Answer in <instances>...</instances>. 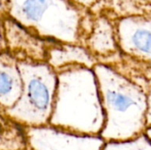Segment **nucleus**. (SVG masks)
Returning a JSON list of instances; mask_svg holds the SVG:
<instances>
[{"instance_id": "1", "label": "nucleus", "mask_w": 151, "mask_h": 150, "mask_svg": "<svg viewBox=\"0 0 151 150\" xmlns=\"http://www.w3.org/2000/svg\"><path fill=\"white\" fill-rule=\"evenodd\" d=\"M57 91L49 125L76 134L100 136L105 116L93 69L71 65L57 71Z\"/></svg>"}, {"instance_id": "2", "label": "nucleus", "mask_w": 151, "mask_h": 150, "mask_svg": "<svg viewBox=\"0 0 151 150\" xmlns=\"http://www.w3.org/2000/svg\"><path fill=\"white\" fill-rule=\"evenodd\" d=\"M96 74L105 116L100 137L105 141H124L147 129V90L109 65L96 64Z\"/></svg>"}, {"instance_id": "3", "label": "nucleus", "mask_w": 151, "mask_h": 150, "mask_svg": "<svg viewBox=\"0 0 151 150\" xmlns=\"http://www.w3.org/2000/svg\"><path fill=\"white\" fill-rule=\"evenodd\" d=\"M85 10L70 0H8L7 18L44 41L79 44Z\"/></svg>"}, {"instance_id": "4", "label": "nucleus", "mask_w": 151, "mask_h": 150, "mask_svg": "<svg viewBox=\"0 0 151 150\" xmlns=\"http://www.w3.org/2000/svg\"><path fill=\"white\" fill-rule=\"evenodd\" d=\"M22 79L19 101L6 114L23 127L48 126L58 85L57 72L46 62L18 61Z\"/></svg>"}, {"instance_id": "5", "label": "nucleus", "mask_w": 151, "mask_h": 150, "mask_svg": "<svg viewBox=\"0 0 151 150\" xmlns=\"http://www.w3.org/2000/svg\"><path fill=\"white\" fill-rule=\"evenodd\" d=\"M29 150H102L105 141L100 136L69 133L50 125L25 127Z\"/></svg>"}, {"instance_id": "6", "label": "nucleus", "mask_w": 151, "mask_h": 150, "mask_svg": "<svg viewBox=\"0 0 151 150\" xmlns=\"http://www.w3.org/2000/svg\"><path fill=\"white\" fill-rule=\"evenodd\" d=\"M116 35L120 50L143 64L151 73V19H123L118 24Z\"/></svg>"}, {"instance_id": "7", "label": "nucleus", "mask_w": 151, "mask_h": 150, "mask_svg": "<svg viewBox=\"0 0 151 150\" xmlns=\"http://www.w3.org/2000/svg\"><path fill=\"white\" fill-rule=\"evenodd\" d=\"M6 50L18 61L46 62L52 42L44 41L19 27L9 18L4 20Z\"/></svg>"}, {"instance_id": "8", "label": "nucleus", "mask_w": 151, "mask_h": 150, "mask_svg": "<svg viewBox=\"0 0 151 150\" xmlns=\"http://www.w3.org/2000/svg\"><path fill=\"white\" fill-rule=\"evenodd\" d=\"M22 92V79L18 60L7 50L0 53V107L11 109Z\"/></svg>"}, {"instance_id": "9", "label": "nucleus", "mask_w": 151, "mask_h": 150, "mask_svg": "<svg viewBox=\"0 0 151 150\" xmlns=\"http://www.w3.org/2000/svg\"><path fill=\"white\" fill-rule=\"evenodd\" d=\"M46 63L57 72L71 65H82L93 69L98 61L86 47L53 42L48 50Z\"/></svg>"}, {"instance_id": "10", "label": "nucleus", "mask_w": 151, "mask_h": 150, "mask_svg": "<svg viewBox=\"0 0 151 150\" xmlns=\"http://www.w3.org/2000/svg\"><path fill=\"white\" fill-rule=\"evenodd\" d=\"M86 48L97 59L115 56L119 50L116 32L105 19H97L87 36Z\"/></svg>"}, {"instance_id": "11", "label": "nucleus", "mask_w": 151, "mask_h": 150, "mask_svg": "<svg viewBox=\"0 0 151 150\" xmlns=\"http://www.w3.org/2000/svg\"><path fill=\"white\" fill-rule=\"evenodd\" d=\"M27 149L25 127L15 122L0 107V150Z\"/></svg>"}, {"instance_id": "12", "label": "nucleus", "mask_w": 151, "mask_h": 150, "mask_svg": "<svg viewBox=\"0 0 151 150\" xmlns=\"http://www.w3.org/2000/svg\"><path fill=\"white\" fill-rule=\"evenodd\" d=\"M102 150H151V141L143 133L128 141L105 142Z\"/></svg>"}, {"instance_id": "13", "label": "nucleus", "mask_w": 151, "mask_h": 150, "mask_svg": "<svg viewBox=\"0 0 151 150\" xmlns=\"http://www.w3.org/2000/svg\"><path fill=\"white\" fill-rule=\"evenodd\" d=\"M147 128L151 127V84L147 91V112H146Z\"/></svg>"}, {"instance_id": "14", "label": "nucleus", "mask_w": 151, "mask_h": 150, "mask_svg": "<svg viewBox=\"0 0 151 150\" xmlns=\"http://www.w3.org/2000/svg\"><path fill=\"white\" fill-rule=\"evenodd\" d=\"M4 19H0V53L6 50V42L4 36Z\"/></svg>"}, {"instance_id": "15", "label": "nucleus", "mask_w": 151, "mask_h": 150, "mask_svg": "<svg viewBox=\"0 0 151 150\" xmlns=\"http://www.w3.org/2000/svg\"><path fill=\"white\" fill-rule=\"evenodd\" d=\"M8 14V0H0V19L7 18Z\"/></svg>"}, {"instance_id": "16", "label": "nucleus", "mask_w": 151, "mask_h": 150, "mask_svg": "<svg viewBox=\"0 0 151 150\" xmlns=\"http://www.w3.org/2000/svg\"><path fill=\"white\" fill-rule=\"evenodd\" d=\"M70 1H72V2H73V3H75V4H77L87 9L88 7H90L92 4H94L97 0H70Z\"/></svg>"}, {"instance_id": "17", "label": "nucleus", "mask_w": 151, "mask_h": 150, "mask_svg": "<svg viewBox=\"0 0 151 150\" xmlns=\"http://www.w3.org/2000/svg\"><path fill=\"white\" fill-rule=\"evenodd\" d=\"M145 135L150 139L151 141V127H149V128H147L146 129V131H145Z\"/></svg>"}]
</instances>
